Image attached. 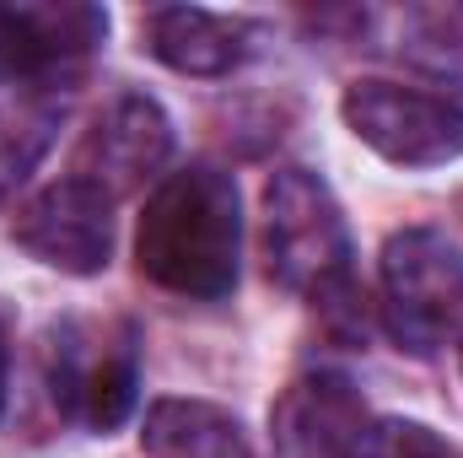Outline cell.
I'll use <instances>...</instances> for the list:
<instances>
[{
	"instance_id": "6da1fadb",
	"label": "cell",
	"mask_w": 463,
	"mask_h": 458,
	"mask_svg": "<svg viewBox=\"0 0 463 458\" xmlns=\"http://www.w3.org/2000/svg\"><path fill=\"white\" fill-rule=\"evenodd\" d=\"M237 248H242L237 184L211 162L167 173L146 200L135 232L140 275L189 302H216L237 286Z\"/></svg>"
},
{
	"instance_id": "8fae6325",
	"label": "cell",
	"mask_w": 463,
	"mask_h": 458,
	"mask_svg": "<svg viewBox=\"0 0 463 458\" xmlns=\"http://www.w3.org/2000/svg\"><path fill=\"white\" fill-rule=\"evenodd\" d=\"M146 458H253L237 415L205 399H156L140 426Z\"/></svg>"
},
{
	"instance_id": "7a4b0ae2",
	"label": "cell",
	"mask_w": 463,
	"mask_h": 458,
	"mask_svg": "<svg viewBox=\"0 0 463 458\" xmlns=\"http://www.w3.org/2000/svg\"><path fill=\"white\" fill-rule=\"evenodd\" d=\"M264 270L313 308L355 291L345 216L329 184L307 167H280L264 184Z\"/></svg>"
},
{
	"instance_id": "8992f818",
	"label": "cell",
	"mask_w": 463,
	"mask_h": 458,
	"mask_svg": "<svg viewBox=\"0 0 463 458\" xmlns=\"http://www.w3.org/2000/svg\"><path fill=\"white\" fill-rule=\"evenodd\" d=\"M11 237L49 270L98 275L114 253V200L65 173L60 184H49L38 200L16 211Z\"/></svg>"
},
{
	"instance_id": "30bf717a",
	"label": "cell",
	"mask_w": 463,
	"mask_h": 458,
	"mask_svg": "<svg viewBox=\"0 0 463 458\" xmlns=\"http://www.w3.org/2000/svg\"><path fill=\"white\" fill-rule=\"evenodd\" d=\"M146 49L184 76H232L248 60V22L200 5H156L140 22Z\"/></svg>"
},
{
	"instance_id": "277c9868",
	"label": "cell",
	"mask_w": 463,
	"mask_h": 458,
	"mask_svg": "<svg viewBox=\"0 0 463 458\" xmlns=\"http://www.w3.org/2000/svg\"><path fill=\"white\" fill-rule=\"evenodd\" d=\"M463 313V253L431 227L393 232L383 248V319L399 350L431 356Z\"/></svg>"
},
{
	"instance_id": "9c48e42d",
	"label": "cell",
	"mask_w": 463,
	"mask_h": 458,
	"mask_svg": "<svg viewBox=\"0 0 463 458\" xmlns=\"http://www.w3.org/2000/svg\"><path fill=\"white\" fill-rule=\"evenodd\" d=\"M366 426H372V415H366L355 383L340 372L297 377L269 410V432H275L280 458H350L355 443L366 437Z\"/></svg>"
},
{
	"instance_id": "5bb4252c",
	"label": "cell",
	"mask_w": 463,
	"mask_h": 458,
	"mask_svg": "<svg viewBox=\"0 0 463 458\" xmlns=\"http://www.w3.org/2000/svg\"><path fill=\"white\" fill-rule=\"evenodd\" d=\"M5 367H11V324L0 313V405H5Z\"/></svg>"
},
{
	"instance_id": "4fadbf2b",
	"label": "cell",
	"mask_w": 463,
	"mask_h": 458,
	"mask_svg": "<svg viewBox=\"0 0 463 458\" xmlns=\"http://www.w3.org/2000/svg\"><path fill=\"white\" fill-rule=\"evenodd\" d=\"M350 458H458L431 426L415 421H372Z\"/></svg>"
},
{
	"instance_id": "ba28073f",
	"label": "cell",
	"mask_w": 463,
	"mask_h": 458,
	"mask_svg": "<svg viewBox=\"0 0 463 458\" xmlns=\"http://www.w3.org/2000/svg\"><path fill=\"white\" fill-rule=\"evenodd\" d=\"M109 33L98 5H0V87H33L87 60Z\"/></svg>"
},
{
	"instance_id": "7c38bea8",
	"label": "cell",
	"mask_w": 463,
	"mask_h": 458,
	"mask_svg": "<svg viewBox=\"0 0 463 458\" xmlns=\"http://www.w3.org/2000/svg\"><path fill=\"white\" fill-rule=\"evenodd\" d=\"M65 103L54 98H22V103H0V205L33 178V167L49 157L54 135H60Z\"/></svg>"
},
{
	"instance_id": "3957f363",
	"label": "cell",
	"mask_w": 463,
	"mask_h": 458,
	"mask_svg": "<svg viewBox=\"0 0 463 458\" xmlns=\"http://www.w3.org/2000/svg\"><path fill=\"white\" fill-rule=\"evenodd\" d=\"M49 399L65 421L87 432H114L129 421L140 394V340L124 319H71L43 340Z\"/></svg>"
},
{
	"instance_id": "5b68a950",
	"label": "cell",
	"mask_w": 463,
	"mask_h": 458,
	"mask_svg": "<svg viewBox=\"0 0 463 458\" xmlns=\"http://www.w3.org/2000/svg\"><path fill=\"white\" fill-rule=\"evenodd\" d=\"M345 124L393 167H442L463 157V109L399 81H355L345 87Z\"/></svg>"
},
{
	"instance_id": "52a82bcc",
	"label": "cell",
	"mask_w": 463,
	"mask_h": 458,
	"mask_svg": "<svg viewBox=\"0 0 463 458\" xmlns=\"http://www.w3.org/2000/svg\"><path fill=\"white\" fill-rule=\"evenodd\" d=\"M167 151H173V124L162 114V103H151L140 92H124L81 135L71 178L103 189L109 200H124L167 162Z\"/></svg>"
}]
</instances>
